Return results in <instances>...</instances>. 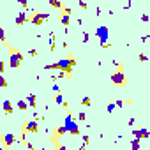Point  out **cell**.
<instances>
[{
    "label": "cell",
    "mask_w": 150,
    "mask_h": 150,
    "mask_svg": "<svg viewBox=\"0 0 150 150\" xmlns=\"http://www.w3.org/2000/svg\"><path fill=\"white\" fill-rule=\"evenodd\" d=\"M73 65H74V58H64V60H58L57 64H51L48 65V69H57V71H65L67 74H71L73 71Z\"/></svg>",
    "instance_id": "cell-1"
},
{
    "label": "cell",
    "mask_w": 150,
    "mask_h": 150,
    "mask_svg": "<svg viewBox=\"0 0 150 150\" xmlns=\"http://www.w3.org/2000/svg\"><path fill=\"white\" fill-rule=\"evenodd\" d=\"M64 125H65L67 132H71L73 136H78V134H80V127H78V124L74 122V118H73V115H71V113H67V117H65V122H64Z\"/></svg>",
    "instance_id": "cell-2"
},
{
    "label": "cell",
    "mask_w": 150,
    "mask_h": 150,
    "mask_svg": "<svg viewBox=\"0 0 150 150\" xmlns=\"http://www.w3.org/2000/svg\"><path fill=\"white\" fill-rule=\"evenodd\" d=\"M95 35L99 37V42H101V46H108V37H110V30L108 27H97L95 30Z\"/></svg>",
    "instance_id": "cell-3"
},
{
    "label": "cell",
    "mask_w": 150,
    "mask_h": 150,
    "mask_svg": "<svg viewBox=\"0 0 150 150\" xmlns=\"http://www.w3.org/2000/svg\"><path fill=\"white\" fill-rule=\"evenodd\" d=\"M21 60H23V57H21V53L18 51V49H11V57H9V64H11V67H13V69L18 67V65L21 64Z\"/></svg>",
    "instance_id": "cell-4"
},
{
    "label": "cell",
    "mask_w": 150,
    "mask_h": 150,
    "mask_svg": "<svg viewBox=\"0 0 150 150\" xmlns=\"http://www.w3.org/2000/svg\"><path fill=\"white\" fill-rule=\"evenodd\" d=\"M111 80H113V83H115V85H118V87L125 85V76H124V73H122V71H118V73L111 74Z\"/></svg>",
    "instance_id": "cell-5"
},
{
    "label": "cell",
    "mask_w": 150,
    "mask_h": 150,
    "mask_svg": "<svg viewBox=\"0 0 150 150\" xmlns=\"http://www.w3.org/2000/svg\"><path fill=\"white\" fill-rule=\"evenodd\" d=\"M46 20H48V14H41V13H37L30 18V21L34 25H42V21H46Z\"/></svg>",
    "instance_id": "cell-6"
},
{
    "label": "cell",
    "mask_w": 150,
    "mask_h": 150,
    "mask_svg": "<svg viewBox=\"0 0 150 150\" xmlns=\"http://www.w3.org/2000/svg\"><path fill=\"white\" fill-rule=\"evenodd\" d=\"M134 136H136L138 139H141V138H148L150 132H148L146 129H136V131H134Z\"/></svg>",
    "instance_id": "cell-7"
},
{
    "label": "cell",
    "mask_w": 150,
    "mask_h": 150,
    "mask_svg": "<svg viewBox=\"0 0 150 150\" xmlns=\"http://www.w3.org/2000/svg\"><path fill=\"white\" fill-rule=\"evenodd\" d=\"M25 131H32V132H35L37 131V122H25V127H23Z\"/></svg>",
    "instance_id": "cell-8"
},
{
    "label": "cell",
    "mask_w": 150,
    "mask_h": 150,
    "mask_svg": "<svg viewBox=\"0 0 150 150\" xmlns=\"http://www.w3.org/2000/svg\"><path fill=\"white\" fill-rule=\"evenodd\" d=\"M25 20H27V11H23V13H20V14L16 16V23H18V25H23Z\"/></svg>",
    "instance_id": "cell-9"
},
{
    "label": "cell",
    "mask_w": 150,
    "mask_h": 150,
    "mask_svg": "<svg viewBox=\"0 0 150 150\" xmlns=\"http://www.w3.org/2000/svg\"><path fill=\"white\" fill-rule=\"evenodd\" d=\"M60 21H62L64 27H69V23H71V14H65V13H64V16L60 18Z\"/></svg>",
    "instance_id": "cell-10"
},
{
    "label": "cell",
    "mask_w": 150,
    "mask_h": 150,
    "mask_svg": "<svg viewBox=\"0 0 150 150\" xmlns=\"http://www.w3.org/2000/svg\"><path fill=\"white\" fill-rule=\"evenodd\" d=\"M13 141H14V136L13 134H4V143L9 146V145H13Z\"/></svg>",
    "instance_id": "cell-11"
},
{
    "label": "cell",
    "mask_w": 150,
    "mask_h": 150,
    "mask_svg": "<svg viewBox=\"0 0 150 150\" xmlns=\"http://www.w3.org/2000/svg\"><path fill=\"white\" fill-rule=\"evenodd\" d=\"M4 111L6 113H11L13 111V104H11V101H7V99L4 101Z\"/></svg>",
    "instance_id": "cell-12"
},
{
    "label": "cell",
    "mask_w": 150,
    "mask_h": 150,
    "mask_svg": "<svg viewBox=\"0 0 150 150\" xmlns=\"http://www.w3.org/2000/svg\"><path fill=\"white\" fill-rule=\"evenodd\" d=\"M27 101H28L30 108H35V95H34V94H28V97H27Z\"/></svg>",
    "instance_id": "cell-13"
},
{
    "label": "cell",
    "mask_w": 150,
    "mask_h": 150,
    "mask_svg": "<svg viewBox=\"0 0 150 150\" xmlns=\"http://www.w3.org/2000/svg\"><path fill=\"white\" fill-rule=\"evenodd\" d=\"M18 108H20L21 111H25V110L28 108V101H18Z\"/></svg>",
    "instance_id": "cell-14"
},
{
    "label": "cell",
    "mask_w": 150,
    "mask_h": 150,
    "mask_svg": "<svg viewBox=\"0 0 150 150\" xmlns=\"http://www.w3.org/2000/svg\"><path fill=\"white\" fill-rule=\"evenodd\" d=\"M49 4H51L53 7H57V9H62V6H64L62 2H58V0H49Z\"/></svg>",
    "instance_id": "cell-15"
},
{
    "label": "cell",
    "mask_w": 150,
    "mask_h": 150,
    "mask_svg": "<svg viewBox=\"0 0 150 150\" xmlns=\"http://www.w3.org/2000/svg\"><path fill=\"white\" fill-rule=\"evenodd\" d=\"M53 99H55V101H57V103H58V104H62V103H64V101H62V95H60V94H58V92H57V94H55V97H53Z\"/></svg>",
    "instance_id": "cell-16"
},
{
    "label": "cell",
    "mask_w": 150,
    "mask_h": 150,
    "mask_svg": "<svg viewBox=\"0 0 150 150\" xmlns=\"http://www.w3.org/2000/svg\"><path fill=\"white\" fill-rule=\"evenodd\" d=\"M81 104H83V106H90V99H88V97H83V99H81Z\"/></svg>",
    "instance_id": "cell-17"
},
{
    "label": "cell",
    "mask_w": 150,
    "mask_h": 150,
    "mask_svg": "<svg viewBox=\"0 0 150 150\" xmlns=\"http://www.w3.org/2000/svg\"><path fill=\"white\" fill-rule=\"evenodd\" d=\"M115 106H117L115 103H110V104H108V113H113V110H115Z\"/></svg>",
    "instance_id": "cell-18"
},
{
    "label": "cell",
    "mask_w": 150,
    "mask_h": 150,
    "mask_svg": "<svg viewBox=\"0 0 150 150\" xmlns=\"http://www.w3.org/2000/svg\"><path fill=\"white\" fill-rule=\"evenodd\" d=\"M80 7L81 9H87V2H85V0H80Z\"/></svg>",
    "instance_id": "cell-19"
},
{
    "label": "cell",
    "mask_w": 150,
    "mask_h": 150,
    "mask_svg": "<svg viewBox=\"0 0 150 150\" xmlns=\"http://www.w3.org/2000/svg\"><path fill=\"white\" fill-rule=\"evenodd\" d=\"M18 2H20L23 7H28V2H27V0H18Z\"/></svg>",
    "instance_id": "cell-20"
},
{
    "label": "cell",
    "mask_w": 150,
    "mask_h": 150,
    "mask_svg": "<svg viewBox=\"0 0 150 150\" xmlns=\"http://www.w3.org/2000/svg\"><path fill=\"white\" fill-rule=\"evenodd\" d=\"M0 85H2V87H7V81H6V78H0Z\"/></svg>",
    "instance_id": "cell-21"
},
{
    "label": "cell",
    "mask_w": 150,
    "mask_h": 150,
    "mask_svg": "<svg viewBox=\"0 0 150 150\" xmlns=\"http://www.w3.org/2000/svg\"><path fill=\"white\" fill-rule=\"evenodd\" d=\"M131 145H132V148H138V146H139V143H138V141H136V139H134V141H132V143H131Z\"/></svg>",
    "instance_id": "cell-22"
},
{
    "label": "cell",
    "mask_w": 150,
    "mask_h": 150,
    "mask_svg": "<svg viewBox=\"0 0 150 150\" xmlns=\"http://www.w3.org/2000/svg\"><path fill=\"white\" fill-rule=\"evenodd\" d=\"M87 41H88V34L85 32V34H83V42H87Z\"/></svg>",
    "instance_id": "cell-23"
}]
</instances>
